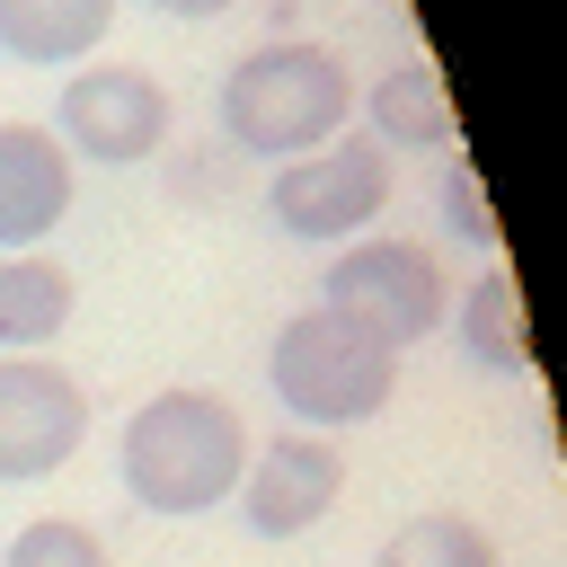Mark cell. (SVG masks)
<instances>
[{
  "instance_id": "1",
  "label": "cell",
  "mask_w": 567,
  "mask_h": 567,
  "mask_svg": "<svg viewBox=\"0 0 567 567\" xmlns=\"http://www.w3.org/2000/svg\"><path fill=\"white\" fill-rule=\"evenodd\" d=\"M239 470H248V416L221 390H159L115 434V478L159 523H195L230 505Z\"/></svg>"
},
{
  "instance_id": "2",
  "label": "cell",
  "mask_w": 567,
  "mask_h": 567,
  "mask_svg": "<svg viewBox=\"0 0 567 567\" xmlns=\"http://www.w3.org/2000/svg\"><path fill=\"white\" fill-rule=\"evenodd\" d=\"M354 124V71L310 44V35H275V44H248L230 71H221V142L284 168L319 142H337Z\"/></svg>"
},
{
  "instance_id": "3",
  "label": "cell",
  "mask_w": 567,
  "mask_h": 567,
  "mask_svg": "<svg viewBox=\"0 0 567 567\" xmlns=\"http://www.w3.org/2000/svg\"><path fill=\"white\" fill-rule=\"evenodd\" d=\"M266 390L301 434H337V425H372L399 399V346H381L363 319L310 301L275 328L266 346Z\"/></svg>"
},
{
  "instance_id": "4",
  "label": "cell",
  "mask_w": 567,
  "mask_h": 567,
  "mask_svg": "<svg viewBox=\"0 0 567 567\" xmlns=\"http://www.w3.org/2000/svg\"><path fill=\"white\" fill-rule=\"evenodd\" d=\"M266 213H275L284 239L346 248L390 213V151L372 133H337V142H319V151H301L266 177Z\"/></svg>"
},
{
  "instance_id": "5",
  "label": "cell",
  "mask_w": 567,
  "mask_h": 567,
  "mask_svg": "<svg viewBox=\"0 0 567 567\" xmlns=\"http://www.w3.org/2000/svg\"><path fill=\"white\" fill-rule=\"evenodd\" d=\"M319 301L328 310H346V319H363L381 346H425L443 319H452V284H443V266H434V248L425 239H346L337 257H328V275H319Z\"/></svg>"
},
{
  "instance_id": "6",
  "label": "cell",
  "mask_w": 567,
  "mask_h": 567,
  "mask_svg": "<svg viewBox=\"0 0 567 567\" xmlns=\"http://www.w3.org/2000/svg\"><path fill=\"white\" fill-rule=\"evenodd\" d=\"M168 89L142 71V62H80L53 97V142L89 168H142L168 151Z\"/></svg>"
},
{
  "instance_id": "7",
  "label": "cell",
  "mask_w": 567,
  "mask_h": 567,
  "mask_svg": "<svg viewBox=\"0 0 567 567\" xmlns=\"http://www.w3.org/2000/svg\"><path fill=\"white\" fill-rule=\"evenodd\" d=\"M89 443V390L53 354H0V487L71 470Z\"/></svg>"
},
{
  "instance_id": "8",
  "label": "cell",
  "mask_w": 567,
  "mask_h": 567,
  "mask_svg": "<svg viewBox=\"0 0 567 567\" xmlns=\"http://www.w3.org/2000/svg\"><path fill=\"white\" fill-rule=\"evenodd\" d=\"M346 496V461L328 434H275V443H248V470L230 487V505L248 514L257 540H301L310 523H328Z\"/></svg>"
},
{
  "instance_id": "9",
  "label": "cell",
  "mask_w": 567,
  "mask_h": 567,
  "mask_svg": "<svg viewBox=\"0 0 567 567\" xmlns=\"http://www.w3.org/2000/svg\"><path fill=\"white\" fill-rule=\"evenodd\" d=\"M71 221V151L53 142V124H0V257L44 248Z\"/></svg>"
},
{
  "instance_id": "10",
  "label": "cell",
  "mask_w": 567,
  "mask_h": 567,
  "mask_svg": "<svg viewBox=\"0 0 567 567\" xmlns=\"http://www.w3.org/2000/svg\"><path fill=\"white\" fill-rule=\"evenodd\" d=\"M115 27V0H0V53L27 71H80Z\"/></svg>"
},
{
  "instance_id": "11",
  "label": "cell",
  "mask_w": 567,
  "mask_h": 567,
  "mask_svg": "<svg viewBox=\"0 0 567 567\" xmlns=\"http://www.w3.org/2000/svg\"><path fill=\"white\" fill-rule=\"evenodd\" d=\"M363 115H372V142H381V151H434V159L461 151V115H452L434 62H399V71H381V80L363 89Z\"/></svg>"
},
{
  "instance_id": "12",
  "label": "cell",
  "mask_w": 567,
  "mask_h": 567,
  "mask_svg": "<svg viewBox=\"0 0 567 567\" xmlns=\"http://www.w3.org/2000/svg\"><path fill=\"white\" fill-rule=\"evenodd\" d=\"M71 310H80V284L62 257H44V248L0 257V354H44L71 328Z\"/></svg>"
},
{
  "instance_id": "13",
  "label": "cell",
  "mask_w": 567,
  "mask_h": 567,
  "mask_svg": "<svg viewBox=\"0 0 567 567\" xmlns=\"http://www.w3.org/2000/svg\"><path fill=\"white\" fill-rule=\"evenodd\" d=\"M452 328H461V354L478 363V372H532V328H523V292H514V275L505 266H487V275H470L461 284V301H452Z\"/></svg>"
},
{
  "instance_id": "14",
  "label": "cell",
  "mask_w": 567,
  "mask_h": 567,
  "mask_svg": "<svg viewBox=\"0 0 567 567\" xmlns=\"http://www.w3.org/2000/svg\"><path fill=\"white\" fill-rule=\"evenodd\" d=\"M372 567H505V558H496V540H487L470 514H408V523L381 540Z\"/></svg>"
},
{
  "instance_id": "15",
  "label": "cell",
  "mask_w": 567,
  "mask_h": 567,
  "mask_svg": "<svg viewBox=\"0 0 567 567\" xmlns=\"http://www.w3.org/2000/svg\"><path fill=\"white\" fill-rule=\"evenodd\" d=\"M0 567H106V540L89 523H71V514H35V523L9 532Z\"/></svg>"
},
{
  "instance_id": "16",
  "label": "cell",
  "mask_w": 567,
  "mask_h": 567,
  "mask_svg": "<svg viewBox=\"0 0 567 567\" xmlns=\"http://www.w3.org/2000/svg\"><path fill=\"white\" fill-rule=\"evenodd\" d=\"M443 230L452 239H470V248H496V213H487V186H478V168L452 151L443 159Z\"/></svg>"
},
{
  "instance_id": "17",
  "label": "cell",
  "mask_w": 567,
  "mask_h": 567,
  "mask_svg": "<svg viewBox=\"0 0 567 567\" xmlns=\"http://www.w3.org/2000/svg\"><path fill=\"white\" fill-rule=\"evenodd\" d=\"M159 18H221V9H239V0H151Z\"/></svg>"
}]
</instances>
